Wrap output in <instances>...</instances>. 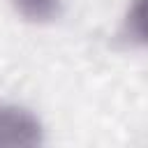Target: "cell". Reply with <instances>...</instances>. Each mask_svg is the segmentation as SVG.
Masks as SVG:
<instances>
[{
    "label": "cell",
    "mask_w": 148,
    "mask_h": 148,
    "mask_svg": "<svg viewBox=\"0 0 148 148\" xmlns=\"http://www.w3.org/2000/svg\"><path fill=\"white\" fill-rule=\"evenodd\" d=\"M0 148H46L42 120L25 106L0 104Z\"/></svg>",
    "instance_id": "1"
},
{
    "label": "cell",
    "mask_w": 148,
    "mask_h": 148,
    "mask_svg": "<svg viewBox=\"0 0 148 148\" xmlns=\"http://www.w3.org/2000/svg\"><path fill=\"white\" fill-rule=\"evenodd\" d=\"M123 35L132 44L148 49V0H130L123 21Z\"/></svg>",
    "instance_id": "2"
},
{
    "label": "cell",
    "mask_w": 148,
    "mask_h": 148,
    "mask_svg": "<svg viewBox=\"0 0 148 148\" xmlns=\"http://www.w3.org/2000/svg\"><path fill=\"white\" fill-rule=\"evenodd\" d=\"M12 5L23 18L35 23H49L62 12V0H12Z\"/></svg>",
    "instance_id": "3"
}]
</instances>
